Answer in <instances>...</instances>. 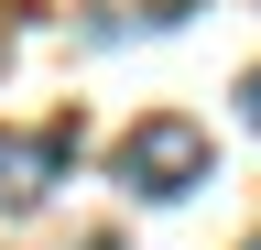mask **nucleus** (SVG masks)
Wrapping results in <instances>:
<instances>
[{"label": "nucleus", "mask_w": 261, "mask_h": 250, "mask_svg": "<svg viewBox=\"0 0 261 250\" xmlns=\"http://www.w3.org/2000/svg\"><path fill=\"white\" fill-rule=\"evenodd\" d=\"M207 163H218V142L196 131V120H174V109L130 120V131L109 142V174H120V196H142V207H174V196H196V185H207Z\"/></svg>", "instance_id": "1"}, {"label": "nucleus", "mask_w": 261, "mask_h": 250, "mask_svg": "<svg viewBox=\"0 0 261 250\" xmlns=\"http://www.w3.org/2000/svg\"><path fill=\"white\" fill-rule=\"evenodd\" d=\"M55 174H65V131H0V217L33 207Z\"/></svg>", "instance_id": "2"}, {"label": "nucleus", "mask_w": 261, "mask_h": 250, "mask_svg": "<svg viewBox=\"0 0 261 250\" xmlns=\"http://www.w3.org/2000/svg\"><path fill=\"white\" fill-rule=\"evenodd\" d=\"M185 11H196V0H109V11L76 22V33H87V44H130V33H174Z\"/></svg>", "instance_id": "3"}, {"label": "nucleus", "mask_w": 261, "mask_h": 250, "mask_svg": "<svg viewBox=\"0 0 261 250\" xmlns=\"http://www.w3.org/2000/svg\"><path fill=\"white\" fill-rule=\"evenodd\" d=\"M240 120H250V131H261V66L240 76Z\"/></svg>", "instance_id": "4"}, {"label": "nucleus", "mask_w": 261, "mask_h": 250, "mask_svg": "<svg viewBox=\"0 0 261 250\" xmlns=\"http://www.w3.org/2000/svg\"><path fill=\"white\" fill-rule=\"evenodd\" d=\"M250 250H261V239H250Z\"/></svg>", "instance_id": "5"}]
</instances>
